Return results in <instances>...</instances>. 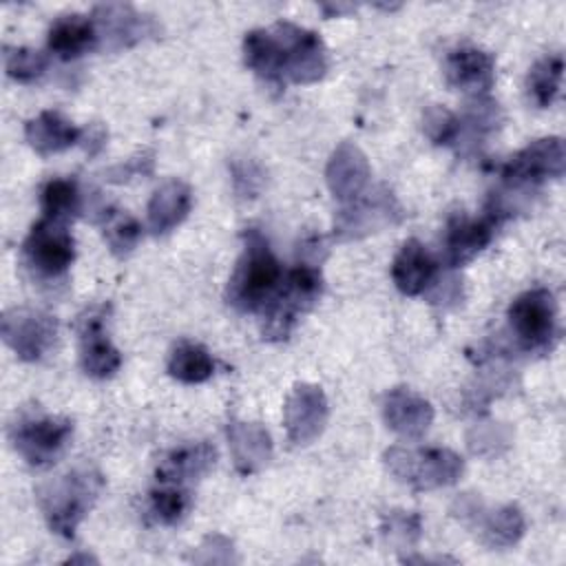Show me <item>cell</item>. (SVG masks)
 <instances>
[{"mask_svg": "<svg viewBox=\"0 0 566 566\" xmlns=\"http://www.w3.org/2000/svg\"><path fill=\"white\" fill-rule=\"evenodd\" d=\"M150 502H153V513L159 522L164 524H177L188 506H190V497H188V491L184 489H177V484H168L159 491H153L150 495Z\"/></svg>", "mask_w": 566, "mask_h": 566, "instance_id": "1f68e13d", "label": "cell"}, {"mask_svg": "<svg viewBox=\"0 0 566 566\" xmlns=\"http://www.w3.org/2000/svg\"><path fill=\"white\" fill-rule=\"evenodd\" d=\"M217 451L208 442L188 444L170 451L164 462L157 467V480L164 484H181L186 480H195L214 464Z\"/></svg>", "mask_w": 566, "mask_h": 566, "instance_id": "7402d4cb", "label": "cell"}, {"mask_svg": "<svg viewBox=\"0 0 566 566\" xmlns=\"http://www.w3.org/2000/svg\"><path fill=\"white\" fill-rule=\"evenodd\" d=\"M422 128L433 144H451L460 135V119L442 106H429L422 117Z\"/></svg>", "mask_w": 566, "mask_h": 566, "instance_id": "d6a6232c", "label": "cell"}, {"mask_svg": "<svg viewBox=\"0 0 566 566\" xmlns=\"http://www.w3.org/2000/svg\"><path fill=\"white\" fill-rule=\"evenodd\" d=\"M283 283V270L268 241L256 232H245V250L228 283V303L243 312L265 310Z\"/></svg>", "mask_w": 566, "mask_h": 566, "instance_id": "6da1fadb", "label": "cell"}, {"mask_svg": "<svg viewBox=\"0 0 566 566\" xmlns=\"http://www.w3.org/2000/svg\"><path fill=\"white\" fill-rule=\"evenodd\" d=\"M391 192H385V197H374V201H365L358 206H352L347 210H340L338 214V230L345 232L347 237H358L376 228L378 223L389 221V203H391Z\"/></svg>", "mask_w": 566, "mask_h": 566, "instance_id": "484cf974", "label": "cell"}, {"mask_svg": "<svg viewBox=\"0 0 566 566\" xmlns=\"http://www.w3.org/2000/svg\"><path fill=\"white\" fill-rule=\"evenodd\" d=\"M102 489V478L95 471L82 469L62 475L46 484L40 493L44 517L62 537H73L77 524L84 520Z\"/></svg>", "mask_w": 566, "mask_h": 566, "instance_id": "7a4b0ae2", "label": "cell"}, {"mask_svg": "<svg viewBox=\"0 0 566 566\" xmlns=\"http://www.w3.org/2000/svg\"><path fill=\"white\" fill-rule=\"evenodd\" d=\"M93 22L97 29V42L104 40L111 46H126L135 40L144 38L148 18L135 13L126 4H102L93 13Z\"/></svg>", "mask_w": 566, "mask_h": 566, "instance_id": "d6986e66", "label": "cell"}, {"mask_svg": "<svg viewBox=\"0 0 566 566\" xmlns=\"http://www.w3.org/2000/svg\"><path fill=\"white\" fill-rule=\"evenodd\" d=\"M55 321L40 310H11L2 318L4 343L22 360H38L46 354L55 338Z\"/></svg>", "mask_w": 566, "mask_h": 566, "instance_id": "30bf717a", "label": "cell"}, {"mask_svg": "<svg viewBox=\"0 0 566 566\" xmlns=\"http://www.w3.org/2000/svg\"><path fill=\"white\" fill-rule=\"evenodd\" d=\"M27 263L42 276H57L75 259V241L64 221L42 217L33 223L22 245Z\"/></svg>", "mask_w": 566, "mask_h": 566, "instance_id": "8992f818", "label": "cell"}, {"mask_svg": "<svg viewBox=\"0 0 566 566\" xmlns=\"http://www.w3.org/2000/svg\"><path fill=\"white\" fill-rule=\"evenodd\" d=\"M283 51V77L310 84L325 75L327 55L321 38L292 22H276L272 27Z\"/></svg>", "mask_w": 566, "mask_h": 566, "instance_id": "277c9868", "label": "cell"}, {"mask_svg": "<svg viewBox=\"0 0 566 566\" xmlns=\"http://www.w3.org/2000/svg\"><path fill=\"white\" fill-rule=\"evenodd\" d=\"M497 226V212H489L480 219H471L467 214H455L447 223L442 259L449 268H460L471 261L478 252H482L493 239Z\"/></svg>", "mask_w": 566, "mask_h": 566, "instance_id": "8fae6325", "label": "cell"}, {"mask_svg": "<svg viewBox=\"0 0 566 566\" xmlns=\"http://www.w3.org/2000/svg\"><path fill=\"white\" fill-rule=\"evenodd\" d=\"M433 276V256L424 250V245L418 239H407L391 263V279L396 287L407 296H416L431 285Z\"/></svg>", "mask_w": 566, "mask_h": 566, "instance_id": "9a60e30c", "label": "cell"}, {"mask_svg": "<svg viewBox=\"0 0 566 566\" xmlns=\"http://www.w3.org/2000/svg\"><path fill=\"white\" fill-rule=\"evenodd\" d=\"M190 188L179 181V179H170L166 184H161L150 201H148V226L155 234H166L172 228H177L188 210H190Z\"/></svg>", "mask_w": 566, "mask_h": 566, "instance_id": "ffe728a7", "label": "cell"}, {"mask_svg": "<svg viewBox=\"0 0 566 566\" xmlns=\"http://www.w3.org/2000/svg\"><path fill=\"white\" fill-rule=\"evenodd\" d=\"M102 321V312H88V316L80 318V363L93 378H108L122 365V356L106 338Z\"/></svg>", "mask_w": 566, "mask_h": 566, "instance_id": "5bb4252c", "label": "cell"}, {"mask_svg": "<svg viewBox=\"0 0 566 566\" xmlns=\"http://www.w3.org/2000/svg\"><path fill=\"white\" fill-rule=\"evenodd\" d=\"M444 75L455 91L480 97L493 86L495 62L478 46H460L447 55Z\"/></svg>", "mask_w": 566, "mask_h": 566, "instance_id": "4fadbf2b", "label": "cell"}, {"mask_svg": "<svg viewBox=\"0 0 566 566\" xmlns=\"http://www.w3.org/2000/svg\"><path fill=\"white\" fill-rule=\"evenodd\" d=\"M387 464L400 480L418 489L451 484L462 473V460L449 449H391L387 451Z\"/></svg>", "mask_w": 566, "mask_h": 566, "instance_id": "5b68a950", "label": "cell"}, {"mask_svg": "<svg viewBox=\"0 0 566 566\" xmlns=\"http://www.w3.org/2000/svg\"><path fill=\"white\" fill-rule=\"evenodd\" d=\"M327 400L321 387L298 385L285 405V427L287 436L296 444L312 442L325 427Z\"/></svg>", "mask_w": 566, "mask_h": 566, "instance_id": "7c38bea8", "label": "cell"}, {"mask_svg": "<svg viewBox=\"0 0 566 566\" xmlns=\"http://www.w3.org/2000/svg\"><path fill=\"white\" fill-rule=\"evenodd\" d=\"M369 166L365 155L352 144H340L327 164V184L334 197L343 201L354 199L365 188Z\"/></svg>", "mask_w": 566, "mask_h": 566, "instance_id": "ac0fdd59", "label": "cell"}, {"mask_svg": "<svg viewBox=\"0 0 566 566\" xmlns=\"http://www.w3.org/2000/svg\"><path fill=\"white\" fill-rule=\"evenodd\" d=\"M168 371L172 378L181 382H203L214 371V360L206 352V347L197 343H179L168 360Z\"/></svg>", "mask_w": 566, "mask_h": 566, "instance_id": "d4e9b609", "label": "cell"}, {"mask_svg": "<svg viewBox=\"0 0 566 566\" xmlns=\"http://www.w3.org/2000/svg\"><path fill=\"white\" fill-rule=\"evenodd\" d=\"M73 424L60 416H38L20 420L13 427L11 440L18 453L33 467L51 464L66 447Z\"/></svg>", "mask_w": 566, "mask_h": 566, "instance_id": "ba28073f", "label": "cell"}, {"mask_svg": "<svg viewBox=\"0 0 566 566\" xmlns=\"http://www.w3.org/2000/svg\"><path fill=\"white\" fill-rule=\"evenodd\" d=\"M42 212L55 221H69L80 212V190L73 179H51L40 195Z\"/></svg>", "mask_w": 566, "mask_h": 566, "instance_id": "83f0119b", "label": "cell"}, {"mask_svg": "<svg viewBox=\"0 0 566 566\" xmlns=\"http://www.w3.org/2000/svg\"><path fill=\"white\" fill-rule=\"evenodd\" d=\"M46 55L24 46H4V71L18 82H33L46 71Z\"/></svg>", "mask_w": 566, "mask_h": 566, "instance_id": "4dcf8cb0", "label": "cell"}, {"mask_svg": "<svg viewBox=\"0 0 566 566\" xmlns=\"http://www.w3.org/2000/svg\"><path fill=\"white\" fill-rule=\"evenodd\" d=\"M566 166L564 142L559 137H544L528 144L504 166L502 177L513 188L539 184L546 177H562Z\"/></svg>", "mask_w": 566, "mask_h": 566, "instance_id": "9c48e42d", "label": "cell"}, {"mask_svg": "<svg viewBox=\"0 0 566 566\" xmlns=\"http://www.w3.org/2000/svg\"><path fill=\"white\" fill-rule=\"evenodd\" d=\"M24 135L35 153L51 155L77 144L82 130L75 128L69 119H64L60 113L42 111L38 117L27 122Z\"/></svg>", "mask_w": 566, "mask_h": 566, "instance_id": "44dd1931", "label": "cell"}, {"mask_svg": "<svg viewBox=\"0 0 566 566\" xmlns=\"http://www.w3.org/2000/svg\"><path fill=\"white\" fill-rule=\"evenodd\" d=\"M46 46L62 60H73L97 46V29L93 18L71 13L57 18L46 38Z\"/></svg>", "mask_w": 566, "mask_h": 566, "instance_id": "e0dca14e", "label": "cell"}, {"mask_svg": "<svg viewBox=\"0 0 566 566\" xmlns=\"http://www.w3.org/2000/svg\"><path fill=\"white\" fill-rule=\"evenodd\" d=\"M323 290L321 272L310 265L301 263L283 276V283L274 298L265 305V325L263 336L268 338H285L296 321V314L307 310Z\"/></svg>", "mask_w": 566, "mask_h": 566, "instance_id": "3957f363", "label": "cell"}, {"mask_svg": "<svg viewBox=\"0 0 566 566\" xmlns=\"http://www.w3.org/2000/svg\"><path fill=\"white\" fill-rule=\"evenodd\" d=\"M524 533V517L517 506H502L493 511L484 524V539L491 546L515 544Z\"/></svg>", "mask_w": 566, "mask_h": 566, "instance_id": "f546056e", "label": "cell"}, {"mask_svg": "<svg viewBox=\"0 0 566 566\" xmlns=\"http://www.w3.org/2000/svg\"><path fill=\"white\" fill-rule=\"evenodd\" d=\"M431 418H433L431 405L407 389H394L385 398L387 427H391L396 433L405 438L422 436L429 429Z\"/></svg>", "mask_w": 566, "mask_h": 566, "instance_id": "2e32d148", "label": "cell"}, {"mask_svg": "<svg viewBox=\"0 0 566 566\" xmlns=\"http://www.w3.org/2000/svg\"><path fill=\"white\" fill-rule=\"evenodd\" d=\"M509 323L513 334L526 349L546 347L548 340L555 336V296L544 287H535L520 294L509 307Z\"/></svg>", "mask_w": 566, "mask_h": 566, "instance_id": "52a82bcc", "label": "cell"}, {"mask_svg": "<svg viewBox=\"0 0 566 566\" xmlns=\"http://www.w3.org/2000/svg\"><path fill=\"white\" fill-rule=\"evenodd\" d=\"M243 55L250 71L268 82H283V51L272 29H254L245 33Z\"/></svg>", "mask_w": 566, "mask_h": 566, "instance_id": "603a6c76", "label": "cell"}, {"mask_svg": "<svg viewBox=\"0 0 566 566\" xmlns=\"http://www.w3.org/2000/svg\"><path fill=\"white\" fill-rule=\"evenodd\" d=\"M104 239L115 254H128L142 239V226L126 210H111L104 214Z\"/></svg>", "mask_w": 566, "mask_h": 566, "instance_id": "f1b7e54d", "label": "cell"}, {"mask_svg": "<svg viewBox=\"0 0 566 566\" xmlns=\"http://www.w3.org/2000/svg\"><path fill=\"white\" fill-rule=\"evenodd\" d=\"M562 71H564V60L559 53L542 57L528 73L526 88L528 97L537 106H548L559 93V82H562Z\"/></svg>", "mask_w": 566, "mask_h": 566, "instance_id": "4316f807", "label": "cell"}, {"mask_svg": "<svg viewBox=\"0 0 566 566\" xmlns=\"http://www.w3.org/2000/svg\"><path fill=\"white\" fill-rule=\"evenodd\" d=\"M228 438H230L234 462H237L239 471L252 473L270 460L272 442H270V436L263 427L234 422L228 429Z\"/></svg>", "mask_w": 566, "mask_h": 566, "instance_id": "cb8c5ba5", "label": "cell"}]
</instances>
